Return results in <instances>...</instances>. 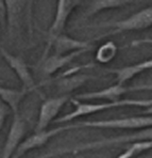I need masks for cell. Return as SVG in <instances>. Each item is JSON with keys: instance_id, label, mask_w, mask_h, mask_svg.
<instances>
[{"instance_id": "6da1fadb", "label": "cell", "mask_w": 152, "mask_h": 158, "mask_svg": "<svg viewBox=\"0 0 152 158\" xmlns=\"http://www.w3.org/2000/svg\"><path fill=\"white\" fill-rule=\"evenodd\" d=\"M71 103L76 106L75 110L63 117L55 120V123H69L78 118L92 115L104 110H110L113 108H120V107H144L150 108L152 107V98L149 99H119L117 102H109V103H82L77 99H71Z\"/></svg>"}, {"instance_id": "7a4b0ae2", "label": "cell", "mask_w": 152, "mask_h": 158, "mask_svg": "<svg viewBox=\"0 0 152 158\" xmlns=\"http://www.w3.org/2000/svg\"><path fill=\"white\" fill-rule=\"evenodd\" d=\"M138 141H152V127L150 128L142 129L140 131L134 132V134L124 135V136H118L110 139H102V140L95 141L91 143H83L72 146V148H60L57 151L51 152L47 155H44V158H48L55 155H63V154H77V153L85 152V151H92V150H100V148H109L112 145H119L124 144V143H134Z\"/></svg>"}, {"instance_id": "3957f363", "label": "cell", "mask_w": 152, "mask_h": 158, "mask_svg": "<svg viewBox=\"0 0 152 158\" xmlns=\"http://www.w3.org/2000/svg\"><path fill=\"white\" fill-rule=\"evenodd\" d=\"M80 3H82V1H80V0H59L57 1L54 19L47 33L48 40L47 45L44 50L43 58H41L43 61L48 58V52L52 48L55 40L59 36H61L62 34H64V30H65L69 16L78 6H80Z\"/></svg>"}, {"instance_id": "277c9868", "label": "cell", "mask_w": 152, "mask_h": 158, "mask_svg": "<svg viewBox=\"0 0 152 158\" xmlns=\"http://www.w3.org/2000/svg\"><path fill=\"white\" fill-rule=\"evenodd\" d=\"M82 127L110 129H145L152 127V115H142V117H131L102 121H84V122L71 124V129L82 128Z\"/></svg>"}, {"instance_id": "5b68a950", "label": "cell", "mask_w": 152, "mask_h": 158, "mask_svg": "<svg viewBox=\"0 0 152 158\" xmlns=\"http://www.w3.org/2000/svg\"><path fill=\"white\" fill-rule=\"evenodd\" d=\"M69 98L70 97L68 95H61L57 97H50V98L45 99L41 105L34 132L47 131V127L59 115L61 109L69 101Z\"/></svg>"}, {"instance_id": "8992f818", "label": "cell", "mask_w": 152, "mask_h": 158, "mask_svg": "<svg viewBox=\"0 0 152 158\" xmlns=\"http://www.w3.org/2000/svg\"><path fill=\"white\" fill-rule=\"evenodd\" d=\"M103 26L114 28V30L111 31L109 34H115L124 31H139V30L150 28L152 27V6L144 9L120 22L104 24Z\"/></svg>"}, {"instance_id": "52a82bcc", "label": "cell", "mask_w": 152, "mask_h": 158, "mask_svg": "<svg viewBox=\"0 0 152 158\" xmlns=\"http://www.w3.org/2000/svg\"><path fill=\"white\" fill-rule=\"evenodd\" d=\"M27 134V123L19 113H16L13 117V121L11 123L8 136L2 150L1 158H12L19 148V145L25 140V136Z\"/></svg>"}, {"instance_id": "ba28073f", "label": "cell", "mask_w": 152, "mask_h": 158, "mask_svg": "<svg viewBox=\"0 0 152 158\" xmlns=\"http://www.w3.org/2000/svg\"><path fill=\"white\" fill-rule=\"evenodd\" d=\"M0 55L2 56L4 61L8 63V65L11 67V69L17 75L18 79L22 85V88L29 90V91H34L36 90V88H38V85H36L34 82V78L30 72L29 66L21 57L9 52L1 46H0Z\"/></svg>"}, {"instance_id": "9c48e42d", "label": "cell", "mask_w": 152, "mask_h": 158, "mask_svg": "<svg viewBox=\"0 0 152 158\" xmlns=\"http://www.w3.org/2000/svg\"><path fill=\"white\" fill-rule=\"evenodd\" d=\"M69 129H71V124L57 127V128H53L51 131L34 132L32 136L28 137L27 139H25L22 141V143L19 145V148H17V151L15 152V154H14V156L12 158H20L24 156L25 154H27L28 152H30V151H33L35 148H40L41 146L45 145L47 142H49L50 139H52L53 137L60 135L61 132L69 131Z\"/></svg>"}, {"instance_id": "30bf717a", "label": "cell", "mask_w": 152, "mask_h": 158, "mask_svg": "<svg viewBox=\"0 0 152 158\" xmlns=\"http://www.w3.org/2000/svg\"><path fill=\"white\" fill-rule=\"evenodd\" d=\"M130 91V88L123 87L120 85H111L109 88L101 90V91H94V92H86V93H81L75 96L73 99L81 102H87V101H97V99H107L109 102H117L120 99V96H123V94Z\"/></svg>"}, {"instance_id": "8fae6325", "label": "cell", "mask_w": 152, "mask_h": 158, "mask_svg": "<svg viewBox=\"0 0 152 158\" xmlns=\"http://www.w3.org/2000/svg\"><path fill=\"white\" fill-rule=\"evenodd\" d=\"M6 24H8L9 33L13 34L15 30L19 29L22 23L24 11L28 1L21 0H6Z\"/></svg>"}, {"instance_id": "7c38bea8", "label": "cell", "mask_w": 152, "mask_h": 158, "mask_svg": "<svg viewBox=\"0 0 152 158\" xmlns=\"http://www.w3.org/2000/svg\"><path fill=\"white\" fill-rule=\"evenodd\" d=\"M52 47L54 48V55H67V53L78 52V50H83V49H88L91 50L92 44L89 42L85 41H79L72 38H69L68 35L62 34L61 36H59L54 41Z\"/></svg>"}, {"instance_id": "4fadbf2b", "label": "cell", "mask_w": 152, "mask_h": 158, "mask_svg": "<svg viewBox=\"0 0 152 158\" xmlns=\"http://www.w3.org/2000/svg\"><path fill=\"white\" fill-rule=\"evenodd\" d=\"M88 49H83V50H78V52H73L67 55H53L48 57L47 59L44 60L43 63V72L45 75L51 76L54 73H57L59 69H61L62 67L70 63L71 61L76 59L77 57H79L80 55H82L83 52H87Z\"/></svg>"}, {"instance_id": "5bb4252c", "label": "cell", "mask_w": 152, "mask_h": 158, "mask_svg": "<svg viewBox=\"0 0 152 158\" xmlns=\"http://www.w3.org/2000/svg\"><path fill=\"white\" fill-rule=\"evenodd\" d=\"M152 69V59L142 61L140 63L134 64V65L121 67V69H109L107 73L114 74L116 76L117 85H123L124 82H127L128 80L135 77L138 74L142 73V72L147 71V69Z\"/></svg>"}, {"instance_id": "9a60e30c", "label": "cell", "mask_w": 152, "mask_h": 158, "mask_svg": "<svg viewBox=\"0 0 152 158\" xmlns=\"http://www.w3.org/2000/svg\"><path fill=\"white\" fill-rule=\"evenodd\" d=\"M31 91L21 88V89H11L0 85V101L6 104L10 107L11 111H13L14 114L19 113V106L20 103L24 101L28 93Z\"/></svg>"}, {"instance_id": "2e32d148", "label": "cell", "mask_w": 152, "mask_h": 158, "mask_svg": "<svg viewBox=\"0 0 152 158\" xmlns=\"http://www.w3.org/2000/svg\"><path fill=\"white\" fill-rule=\"evenodd\" d=\"M130 1L127 0H95V1H91L88 4V8L86 10L85 15L92 16L95 14L102 12L104 10H109V9H115L119 8L128 4Z\"/></svg>"}, {"instance_id": "e0dca14e", "label": "cell", "mask_w": 152, "mask_h": 158, "mask_svg": "<svg viewBox=\"0 0 152 158\" xmlns=\"http://www.w3.org/2000/svg\"><path fill=\"white\" fill-rule=\"evenodd\" d=\"M88 79H92V76H89V75L68 76V77L61 79L60 82L57 83V87H59V89H60V92L64 93V95H67L66 93L81 87L83 83L86 82Z\"/></svg>"}, {"instance_id": "ac0fdd59", "label": "cell", "mask_w": 152, "mask_h": 158, "mask_svg": "<svg viewBox=\"0 0 152 158\" xmlns=\"http://www.w3.org/2000/svg\"><path fill=\"white\" fill-rule=\"evenodd\" d=\"M149 150H152V141H138L132 143L117 158H135Z\"/></svg>"}, {"instance_id": "d6986e66", "label": "cell", "mask_w": 152, "mask_h": 158, "mask_svg": "<svg viewBox=\"0 0 152 158\" xmlns=\"http://www.w3.org/2000/svg\"><path fill=\"white\" fill-rule=\"evenodd\" d=\"M117 46L113 42H107L98 49L96 55V60L99 63H107L116 56Z\"/></svg>"}, {"instance_id": "ffe728a7", "label": "cell", "mask_w": 152, "mask_h": 158, "mask_svg": "<svg viewBox=\"0 0 152 158\" xmlns=\"http://www.w3.org/2000/svg\"><path fill=\"white\" fill-rule=\"evenodd\" d=\"M11 109L6 104H4L2 101H0V131L3 127L4 123H6V118L10 115Z\"/></svg>"}, {"instance_id": "44dd1931", "label": "cell", "mask_w": 152, "mask_h": 158, "mask_svg": "<svg viewBox=\"0 0 152 158\" xmlns=\"http://www.w3.org/2000/svg\"><path fill=\"white\" fill-rule=\"evenodd\" d=\"M6 23V2L0 0V26H3Z\"/></svg>"}, {"instance_id": "7402d4cb", "label": "cell", "mask_w": 152, "mask_h": 158, "mask_svg": "<svg viewBox=\"0 0 152 158\" xmlns=\"http://www.w3.org/2000/svg\"><path fill=\"white\" fill-rule=\"evenodd\" d=\"M130 91H152V85H139L131 87Z\"/></svg>"}, {"instance_id": "603a6c76", "label": "cell", "mask_w": 152, "mask_h": 158, "mask_svg": "<svg viewBox=\"0 0 152 158\" xmlns=\"http://www.w3.org/2000/svg\"><path fill=\"white\" fill-rule=\"evenodd\" d=\"M142 113H144V114H152V107L145 109V110L142 111Z\"/></svg>"}]
</instances>
